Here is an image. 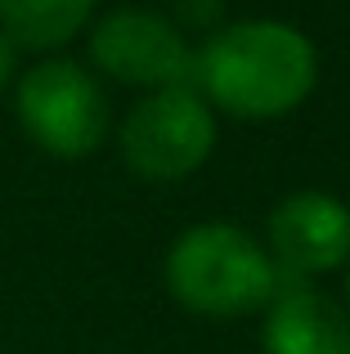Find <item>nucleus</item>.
<instances>
[{
	"mask_svg": "<svg viewBox=\"0 0 350 354\" xmlns=\"http://www.w3.org/2000/svg\"><path fill=\"white\" fill-rule=\"evenodd\" d=\"M18 121L54 157H90L108 135L104 86L72 59H45L18 81Z\"/></svg>",
	"mask_w": 350,
	"mask_h": 354,
	"instance_id": "nucleus-3",
	"label": "nucleus"
},
{
	"mask_svg": "<svg viewBox=\"0 0 350 354\" xmlns=\"http://www.w3.org/2000/svg\"><path fill=\"white\" fill-rule=\"evenodd\" d=\"M95 0H0V32L27 50H59L90 23Z\"/></svg>",
	"mask_w": 350,
	"mask_h": 354,
	"instance_id": "nucleus-8",
	"label": "nucleus"
},
{
	"mask_svg": "<svg viewBox=\"0 0 350 354\" xmlns=\"http://www.w3.org/2000/svg\"><path fill=\"white\" fill-rule=\"evenodd\" d=\"M216 148V117L193 90H153L126 113L122 157L144 180H184Z\"/></svg>",
	"mask_w": 350,
	"mask_h": 354,
	"instance_id": "nucleus-4",
	"label": "nucleus"
},
{
	"mask_svg": "<svg viewBox=\"0 0 350 354\" xmlns=\"http://www.w3.org/2000/svg\"><path fill=\"white\" fill-rule=\"evenodd\" d=\"M270 242L283 265L306 269V274H328L350 260V207L333 193H292L270 216Z\"/></svg>",
	"mask_w": 350,
	"mask_h": 354,
	"instance_id": "nucleus-6",
	"label": "nucleus"
},
{
	"mask_svg": "<svg viewBox=\"0 0 350 354\" xmlns=\"http://www.w3.org/2000/svg\"><path fill=\"white\" fill-rule=\"evenodd\" d=\"M90 59L108 77L126 86L153 90H189L193 86V50L184 32L149 9H117L99 18L90 32Z\"/></svg>",
	"mask_w": 350,
	"mask_h": 354,
	"instance_id": "nucleus-5",
	"label": "nucleus"
},
{
	"mask_svg": "<svg viewBox=\"0 0 350 354\" xmlns=\"http://www.w3.org/2000/svg\"><path fill=\"white\" fill-rule=\"evenodd\" d=\"M346 292H350V269H346Z\"/></svg>",
	"mask_w": 350,
	"mask_h": 354,
	"instance_id": "nucleus-11",
	"label": "nucleus"
},
{
	"mask_svg": "<svg viewBox=\"0 0 350 354\" xmlns=\"http://www.w3.org/2000/svg\"><path fill=\"white\" fill-rule=\"evenodd\" d=\"M193 81L225 113L265 121L306 104L319 81V54L292 23L247 18L207 36V45L193 54Z\"/></svg>",
	"mask_w": 350,
	"mask_h": 354,
	"instance_id": "nucleus-1",
	"label": "nucleus"
},
{
	"mask_svg": "<svg viewBox=\"0 0 350 354\" xmlns=\"http://www.w3.org/2000/svg\"><path fill=\"white\" fill-rule=\"evenodd\" d=\"M265 354H350V319L319 292H283L261 332Z\"/></svg>",
	"mask_w": 350,
	"mask_h": 354,
	"instance_id": "nucleus-7",
	"label": "nucleus"
},
{
	"mask_svg": "<svg viewBox=\"0 0 350 354\" xmlns=\"http://www.w3.org/2000/svg\"><path fill=\"white\" fill-rule=\"evenodd\" d=\"M167 287L184 310L234 319L270 301L274 260L247 229L207 220V225L184 229L167 251Z\"/></svg>",
	"mask_w": 350,
	"mask_h": 354,
	"instance_id": "nucleus-2",
	"label": "nucleus"
},
{
	"mask_svg": "<svg viewBox=\"0 0 350 354\" xmlns=\"http://www.w3.org/2000/svg\"><path fill=\"white\" fill-rule=\"evenodd\" d=\"M175 14H180V23L198 27V32H211L225 18V0H175Z\"/></svg>",
	"mask_w": 350,
	"mask_h": 354,
	"instance_id": "nucleus-9",
	"label": "nucleus"
},
{
	"mask_svg": "<svg viewBox=\"0 0 350 354\" xmlns=\"http://www.w3.org/2000/svg\"><path fill=\"white\" fill-rule=\"evenodd\" d=\"M14 63H18V45L9 41L5 32H0V86H5V81L14 77Z\"/></svg>",
	"mask_w": 350,
	"mask_h": 354,
	"instance_id": "nucleus-10",
	"label": "nucleus"
}]
</instances>
